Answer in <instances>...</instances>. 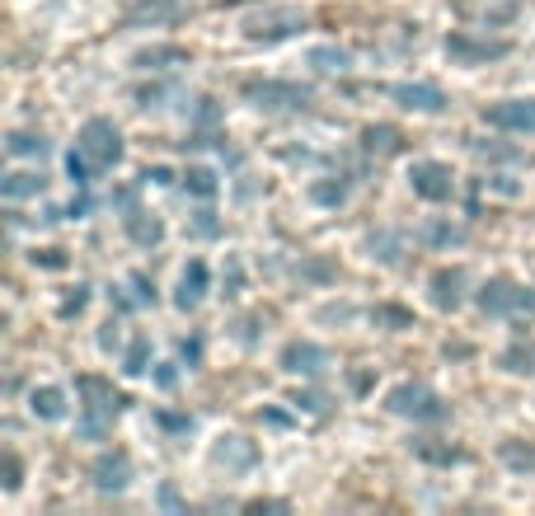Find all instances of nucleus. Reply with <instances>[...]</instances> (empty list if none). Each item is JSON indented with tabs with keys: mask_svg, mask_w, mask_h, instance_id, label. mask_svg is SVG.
<instances>
[{
	"mask_svg": "<svg viewBox=\"0 0 535 516\" xmlns=\"http://www.w3.org/2000/svg\"><path fill=\"white\" fill-rule=\"evenodd\" d=\"M385 413L413 418V423H446V418H451V404H446L432 385H423V380H404V385H395V390L385 395Z\"/></svg>",
	"mask_w": 535,
	"mask_h": 516,
	"instance_id": "2",
	"label": "nucleus"
},
{
	"mask_svg": "<svg viewBox=\"0 0 535 516\" xmlns=\"http://www.w3.org/2000/svg\"><path fill=\"white\" fill-rule=\"evenodd\" d=\"M498 366H503L507 376H535V338H517V343L498 357Z\"/></svg>",
	"mask_w": 535,
	"mask_h": 516,
	"instance_id": "22",
	"label": "nucleus"
},
{
	"mask_svg": "<svg viewBox=\"0 0 535 516\" xmlns=\"http://www.w3.org/2000/svg\"><path fill=\"white\" fill-rule=\"evenodd\" d=\"M179 357H184L188 366H198V362H202V338H193V343H184V348H179Z\"/></svg>",
	"mask_w": 535,
	"mask_h": 516,
	"instance_id": "36",
	"label": "nucleus"
},
{
	"mask_svg": "<svg viewBox=\"0 0 535 516\" xmlns=\"http://www.w3.org/2000/svg\"><path fill=\"white\" fill-rule=\"evenodd\" d=\"M498 456H503L507 470L535 474V446H531V441H503V446H498Z\"/></svg>",
	"mask_w": 535,
	"mask_h": 516,
	"instance_id": "25",
	"label": "nucleus"
},
{
	"mask_svg": "<svg viewBox=\"0 0 535 516\" xmlns=\"http://www.w3.org/2000/svg\"><path fill=\"white\" fill-rule=\"evenodd\" d=\"M76 151L94 165V174H108V169L123 165L127 146H123V132H118V122L113 118H90L85 127H80Z\"/></svg>",
	"mask_w": 535,
	"mask_h": 516,
	"instance_id": "4",
	"label": "nucleus"
},
{
	"mask_svg": "<svg viewBox=\"0 0 535 516\" xmlns=\"http://www.w3.org/2000/svg\"><path fill=\"white\" fill-rule=\"evenodd\" d=\"M188 15H193L188 0H127L123 29H169V24H179Z\"/></svg>",
	"mask_w": 535,
	"mask_h": 516,
	"instance_id": "7",
	"label": "nucleus"
},
{
	"mask_svg": "<svg viewBox=\"0 0 535 516\" xmlns=\"http://www.w3.org/2000/svg\"><path fill=\"white\" fill-rule=\"evenodd\" d=\"M245 287V268H240V258H230V273H226V296H240Z\"/></svg>",
	"mask_w": 535,
	"mask_h": 516,
	"instance_id": "32",
	"label": "nucleus"
},
{
	"mask_svg": "<svg viewBox=\"0 0 535 516\" xmlns=\"http://www.w3.org/2000/svg\"><path fill=\"white\" fill-rule=\"evenodd\" d=\"M155 380H160V390H174V380H179V376H174V371H169V366H165V371H160V376H155Z\"/></svg>",
	"mask_w": 535,
	"mask_h": 516,
	"instance_id": "39",
	"label": "nucleus"
},
{
	"mask_svg": "<svg viewBox=\"0 0 535 516\" xmlns=\"http://www.w3.org/2000/svg\"><path fill=\"white\" fill-rule=\"evenodd\" d=\"M5 488H19V460L5 456Z\"/></svg>",
	"mask_w": 535,
	"mask_h": 516,
	"instance_id": "38",
	"label": "nucleus"
},
{
	"mask_svg": "<svg viewBox=\"0 0 535 516\" xmlns=\"http://www.w3.org/2000/svg\"><path fill=\"white\" fill-rule=\"evenodd\" d=\"M371 249H381L385 263H399V254H395L399 240H395V235H371Z\"/></svg>",
	"mask_w": 535,
	"mask_h": 516,
	"instance_id": "30",
	"label": "nucleus"
},
{
	"mask_svg": "<svg viewBox=\"0 0 535 516\" xmlns=\"http://www.w3.org/2000/svg\"><path fill=\"white\" fill-rule=\"evenodd\" d=\"M362 151L376 155V160H390V155L404 151V132L390 122H371V127H362Z\"/></svg>",
	"mask_w": 535,
	"mask_h": 516,
	"instance_id": "17",
	"label": "nucleus"
},
{
	"mask_svg": "<svg viewBox=\"0 0 535 516\" xmlns=\"http://www.w3.org/2000/svg\"><path fill=\"white\" fill-rule=\"evenodd\" d=\"M409 188L423 202H451V193H456V174H451V165H442V160H413Z\"/></svg>",
	"mask_w": 535,
	"mask_h": 516,
	"instance_id": "8",
	"label": "nucleus"
},
{
	"mask_svg": "<svg viewBox=\"0 0 535 516\" xmlns=\"http://www.w3.org/2000/svg\"><path fill=\"white\" fill-rule=\"evenodd\" d=\"M254 460H259V451L245 437H221V446L212 451V465H226V470H249Z\"/></svg>",
	"mask_w": 535,
	"mask_h": 516,
	"instance_id": "20",
	"label": "nucleus"
},
{
	"mask_svg": "<svg viewBox=\"0 0 535 516\" xmlns=\"http://www.w3.org/2000/svg\"><path fill=\"white\" fill-rule=\"evenodd\" d=\"M376 324H390V329H409L413 315H409V310H395V305H381V310H376Z\"/></svg>",
	"mask_w": 535,
	"mask_h": 516,
	"instance_id": "29",
	"label": "nucleus"
},
{
	"mask_svg": "<svg viewBox=\"0 0 535 516\" xmlns=\"http://www.w3.org/2000/svg\"><path fill=\"white\" fill-rule=\"evenodd\" d=\"M301 29H306V15H296V10L268 15V19H245L249 43H277V38H291V33H301Z\"/></svg>",
	"mask_w": 535,
	"mask_h": 516,
	"instance_id": "15",
	"label": "nucleus"
},
{
	"mask_svg": "<svg viewBox=\"0 0 535 516\" xmlns=\"http://www.w3.org/2000/svg\"><path fill=\"white\" fill-rule=\"evenodd\" d=\"M277 366L287 371V376H324L329 366H334V357H329V348H320V343H310V338H291L287 348H282V357H277Z\"/></svg>",
	"mask_w": 535,
	"mask_h": 516,
	"instance_id": "9",
	"label": "nucleus"
},
{
	"mask_svg": "<svg viewBox=\"0 0 535 516\" xmlns=\"http://www.w3.org/2000/svg\"><path fill=\"white\" fill-rule=\"evenodd\" d=\"M76 390L85 395L76 432H80L85 441H104V437H108V427L123 418L127 395H123V390H113V385H108V380H99V376H80V380H76Z\"/></svg>",
	"mask_w": 535,
	"mask_h": 516,
	"instance_id": "1",
	"label": "nucleus"
},
{
	"mask_svg": "<svg viewBox=\"0 0 535 516\" xmlns=\"http://www.w3.org/2000/svg\"><path fill=\"white\" fill-rule=\"evenodd\" d=\"M5 151H10V160H47V155H52V141H47L43 132H10V137H5Z\"/></svg>",
	"mask_w": 535,
	"mask_h": 516,
	"instance_id": "21",
	"label": "nucleus"
},
{
	"mask_svg": "<svg viewBox=\"0 0 535 516\" xmlns=\"http://www.w3.org/2000/svg\"><path fill=\"white\" fill-rule=\"evenodd\" d=\"M484 122L512 137H535V99H498L484 108Z\"/></svg>",
	"mask_w": 535,
	"mask_h": 516,
	"instance_id": "10",
	"label": "nucleus"
},
{
	"mask_svg": "<svg viewBox=\"0 0 535 516\" xmlns=\"http://www.w3.org/2000/svg\"><path fill=\"white\" fill-rule=\"evenodd\" d=\"M310 66L315 71H324V76H338V71H348L352 66V52L348 47H310Z\"/></svg>",
	"mask_w": 535,
	"mask_h": 516,
	"instance_id": "24",
	"label": "nucleus"
},
{
	"mask_svg": "<svg viewBox=\"0 0 535 516\" xmlns=\"http://www.w3.org/2000/svg\"><path fill=\"white\" fill-rule=\"evenodd\" d=\"M0 193H5L10 202H19V198H43V193H47V179H43V174H5Z\"/></svg>",
	"mask_w": 535,
	"mask_h": 516,
	"instance_id": "23",
	"label": "nucleus"
},
{
	"mask_svg": "<svg viewBox=\"0 0 535 516\" xmlns=\"http://www.w3.org/2000/svg\"><path fill=\"white\" fill-rule=\"evenodd\" d=\"M291 404H296V409H310V413H324V399L320 395H296Z\"/></svg>",
	"mask_w": 535,
	"mask_h": 516,
	"instance_id": "37",
	"label": "nucleus"
},
{
	"mask_svg": "<svg viewBox=\"0 0 535 516\" xmlns=\"http://www.w3.org/2000/svg\"><path fill=\"white\" fill-rule=\"evenodd\" d=\"M385 94H390L399 108H409V113H446V108H451L442 85H428V80H399V85H390Z\"/></svg>",
	"mask_w": 535,
	"mask_h": 516,
	"instance_id": "11",
	"label": "nucleus"
},
{
	"mask_svg": "<svg viewBox=\"0 0 535 516\" xmlns=\"http://www.w3.org/2000/svg\"><path fill=\"white\" fill-rule=\"evenodd\" d=\"M85 305H90V287H76V296H66L62 301V315H80Z\"/></svg>",
	"mask_w": 535,
	"mask_h": 516,
	"instance_id": "34",
	"label": "nucleus"
},
{
	"mask_svg": "<svg viewBox=\"0 0 535 516\" xmlns=\"http://www.w3.org/2000/svg\"><path fill=\"white\" fill-rule=\"evenodd\" d=\"M90 479L99 493H127L132 488V456H127L123 446H113V451H99L90 465Z\"/></svg>",
	"mask_w": 535,
	"mask_h": 516,
	"instance_id": "12",
	"label": "nucleus"
},
{
	"mask_svg": "<svg viewBox=\"0 0 535 516\" xmlns=\"http://www.w3.org/2000/svg\"><path fill=\"white\" fill-rule=\"evenodd\" d=\"M29 413L33 418H43V423H62L66 418V390L57 385H38L29 395Z\"/></svg>",
	"mask_w": 535,
	"mask_h": 516,
	"instance_id": "19",
	"label": "nucleus"
},
{
	"mask_svg": "<svg viewBox=\"0 0 535 516\" xmlns=\"http://www.w3.org/2000/svg\"><path fill=\"white\" fill-rule=\"evenodd\" d=\"M123 371L127 376H146V371H151V338L146 334L132 338V348H127V357H123Z\"/></svg>",
	"mask_w": 535,
	"mask_h": 516,
	"instance_id": "26",
	"label": "nucleus"
},
{
	"mask_svg": "<svg viewBox=\"0 0 535 516\" xmlns=\"http://www.w3.org/2000/svg\"><path fill=\"white\" fill-rule=\"evenodd\" d=\"M240 94L263 113H306L310 99H315V90L296 85V80H245Z\"/></svg>",
	"mask_w": 535,
	"mask_h": 516,
	"instance_id": "5",
	"label": "nucleus"
},
{
	"mask_svg": "<svg viewBox=\"0 0 535 516\" xmlns=\"http://www.w3.org/2000/svg\"><path fill=\"white\" fill-rule=\"evenodd\" d=\"M432 240H437V244H460V240H465V230H451V226H437V230H432Z\"/></svg>",
	"mask_w": 535,
	"mask_h": 516,
	"instance_id": "35",
	"label": "nucleus"
},
{
	"mask_svg": "<svg viewBox=\"0 0 535 516\" xmlns=\"http://www.w3.org/2000/svg\"><path fill=\"white\" fill-rule=\"evenodd\" d=\"M474 305L489 319H517V315H535V291L521 287L517 277H489L484 287L474 291Z\"/></svg>",
	"mask_w": 535,
	"mask_h": 516,
	"instance_id": "3",
	"label": "nucleus"
},
{
	"mask_svg": "<svg viewBox=\"0 0 535 516\" xmlns=\"http://www.w3.org/2000/svg\"><path fill=\"white\" fill-rule=\"evenodd\" d=\"M184 188L193 193V198H216V174L212 169H202V165H193V169H184Z\"/></svg>",
	"mask_w": 535,
	"mask_h": 516,
	"instance_id": "27",
	"label": "nucleus"
},
{
	"mask_svg": "<svg viewBox=\"0 0 535 516\" xmlns=\"http://www.w3.org/2000/svg\"><path fill=\"white\" fill-rule=\"evenodd\" d=\"M442 52L451 66H484V61H503L512 52V43L507 38H474V33L460 29V33H446Z\"/></svg>",
	"mask_w": 535,
	"mask_h": 516,
	"instance_id": "6",
	"label": "nucleus"
},
{
	"mask_svg": "<svg viewBox=\"0 0 535 516\" xmlns=\"http://www.w3.org/2000/svg\"><path fill=\"white\" fill-rule=\"evenodd\" d=\"M132 287H137V305H155V282H146V273H132Z\"/></svg>",
	"mask_w": 535,
	"mask_h": 516,
	"instance_id": "33",
	"label": "nucleus"
},
{
	"mask_svg": "<svg viewBox=\"0 0 535 516\" xmlns=\"http://www.w3.org/2000/svg\"><path fill=\"white\" fill-rule=\"evenodd\" d=\"M123 230H127V240L141 244V249H155V244L165 240V226H160V216L146 212V207H137L132 202V193H123Z\"/></svg>",
	"mask_w": 535,
	"mask_h": 516,
	"instance_id": "14",
	"label": "nucleus"
},
{
	"mask_svg": "<svg viewBox=\"0 0 535 516\" xmlns=\"http://www.w3.org/2000/svg\"><path fill=\"white\" fill-rule=\"evenodd\" d=\"M465 287H470V273L460 263H446V268H437L428 277V296L437 310H460L465 305Z\"/></svg>",
	"mask_w": 535,
	"mask_h": 516,
	"instance_id": "13",
	"label": "nucleus"
},
{
	"mask_svg": "<svg viewBox=\"0 0 535 516\" xmlns=\"http://www.w3.org/2000/svg\"><path fill=\"white\" fill-rule=\"evenodd\" d=\"M413 456L432 460V465H456V460H465V451H456V446H432V441H413Z\"/></svg>",
	"mask_w": 535,
	"mask_h": 516,
	"instance_id": "28",
	"label": "nucleus"
},
{
	"mask_svg": "<svg viewBox=\"0 0 535 516\" xmlns=\"http://www.w3.org/2000/svg\"><path fill=\"white\" fill-rule=\"evenodd\" d=\"M188 47H179V43H160V47H146V52H137L132 57V66L137 71H169V66H188Z\"/></svg>",
	"mask_w": 535,
	"mask_h": 516,
	"instance_id": "18",
	"label": "nucleus"
},
{
	"mask_svg": "<svg viewBox=\"0 0 535 516\" xmlns=\"http://www.w3.org/2000/svg\"><path fill=\"white\" fill-rule=\"evenodd\" d=\"M33 263L38 268H66V254L62 249H33Z\"/></svg>",
	"mask_w": 535,
	"mask_h": 516,
	"instance_id": "31",
	"label": "nucleus"
},
{
	"mask_svg": "<svg viewBox=\"0 0 535 516\" xmlns=\"http://www.w3.org/2000/svg\"><path fill=\"white\" fill-rule=\"evenodd\" d=\"M202 301H207V263H202V258H193L184 273H179V291H174V305H179V310H198Z\"/></svg>",
	"mask_w": 535,
	"mask_h": 516,
	"instance_id": "16",
	"label": "nucleus"
}]
</instances>
